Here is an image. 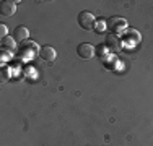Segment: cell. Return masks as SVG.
<instances>
[{"mask_svg": "<svg viewBox=\"0 0 153 146\" xmlns=\"http://www.w3.org/2000/svg\"><path fill=\"white\" fill-rule=\"evenodd\" d=\"M108 24V29H111V32H114V34H124V32L129 29V24H127V21L124 20L122 16H111L109 20L106 21Z\"/></svg>", "mask_w": 153, "mask_h": 146, "instance_id": "cell-1", "label": "cell"}, {"mask_svg": "<svg viewBox=\"0 0 153 146\" xmlns=\"http://www.w3.org/2000/svg\"><path fill=\"white\" fill-rule=\"evenodd\" d=\"M94 23H96V20H94V15L91 12H82L78 15V24L85 31L94 29Z\"/></svg>", "mask_w": 153, "mask_h": 146, "instance_id": "cell-2", "label": "cell"}, {"mask_svg": "<svg viewBox=\"0 0 153 146\" xmlns=\"http://www.w3.org/2000/svg\"><path fill=\"white\" fill-rule=\"evenodd\" d=\"M106 46H108V49L111 50V52L119 54L122 50L124 44H122V39L119 38L117 34H114V32H108L106 34Z\"/></svg>", "mask_w": 153, "mask_h": 146, "instance_id": "cell-3", "label": "cell"}, {"mask_svg": "<svg viewBox=\"0 0 153 146\" xmlns=\"http://www.w3.org/2000/svg\"><path fill=\"white\" fill-rule=\"evenodd\" d=\"M16 3L18 2H13V0H2L0 2V13L2 16L5 18H10L16 13Z\"/></svg>", "mask_w": 153, "mask_h": 146, "instance_id": "cell-4", "label": "cell"}, {"mask_svg": "<svg viewBox=\"0 0 153 146\" xmlns=\"http://www.w3.org/2000/svg\"><path fill=\"white\" fill-rule=\"evenodd\" d=\"M94 52H96V49H94L91 44H88V42H82V44L76 46V54H78L82 58H85V60L94 57Z\"/></svg>", "mask_w": 153, "mask_h": 146, "instance_id": "cell-5", "label": "cell"}, {"mask_svg": "<svg viewBox=\"0 0 153 146\" xmlns=\"http://www.w3.org/2000/svg\"><path fill=\"white\" fill-rule=\"evenodd\" d=\"M142 41V36H140V32L137 31V29H132V28H129L126 32H124V39H122V44H127L129 42L130 46H137L138 42Z\"/></svg>", "mask_w": 153, "mask_h": 146, "instance_id": "cell-6", "label": "cell"}, {"mask_svg": "<svg viewBox=\"0 0 153 146\" xmlns=\"http://www.w3.org/2000/svg\"><path fill=\"white\" fill-rule=\"evenodd\" d=\"M39 57H41L44 62L52 63V62L56 60V57H57V52H56V49L51 47V46H42L41 50H39Z\"/></svg>", "mask_w": 153, "mask_h": 146, "instance_id": "cell-7", "label": "cell"}, {"mask_svg": "<svg viewBox=\"0 0 153 146\" xmlns=\"http://www.w3.org/2000/svg\"><path fill=\"white\" fill-rule=\"evenodd\" d=\"M13 38H15L16 42L28 41V38H30V29H28L26 26H18L15 31H13Z\"/></svg>", "mask_w": 153, "mask_h": 146, "instance_id": "cell-8", "label": "cell"}, {"mask_svg": "<svg viewBox=\"0 0 153 146\" xmlns=\"http://www.w3.org/2000/svg\"><path fill=\"white\" fill-rule=\"evenodd\" d=\"M16 47V41L13 36H7V38L2 39V49L3 50H8V52H12V50H15Z\"/></svg>", "mask_w": 153, "mask_h": 146, "instance_id": "cell-9", "label": "cell"}, {"mask_svg": "<svg viewBox=\"0 0 153 146\" xmlns=\"http://www.w3.org/2000/svg\"><path fill=\"white\" fill-rule=\"evenodd\" d=\"M106 29H108V24H106V21H96L94 23V31L98 32V34H103V32H106Z\"/></svg>", "mask_w": 153, "mask_h": 146, "instance_id": "cell-10", "label": "cell"}, {"mask_svg": "<svg viewBox=\"0 0 153 146\" xmlns=\"http://www.w3.org/2000/svg\"><path fill=\"white\" fill-rule=\"evenodd\" d=\"M96 52H98V55H100V57H108L109 49H108L106 44H104V46H98L96 47Z\"/></svg>", "mask_w": 153, "mask_h": 146, "instance_id": "cell-11", "label": "cell"}, {"mask_svg": "<svg viewBox=\"0 0 153 146\" xmlns=\"http://www.w3.org/2000/svg\"><path fill=\"white\" fill-rule=\"evenodd\" d=\"M0 36H2V39L8 36V29H7L5 24H0Z\"/></svg>", "mask_w": 153, "mask_h": 146, "instance_id": "cell-12", "label": "cell"}]
</instances>
